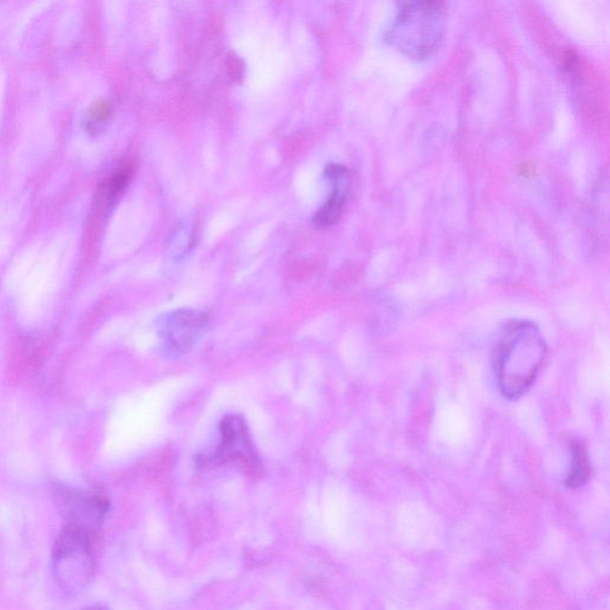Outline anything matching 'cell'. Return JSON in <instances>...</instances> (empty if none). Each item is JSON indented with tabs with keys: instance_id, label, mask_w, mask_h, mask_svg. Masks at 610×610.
Wrapping results in <instances>:
<instances>
[{
	"instance_id": "cell-1",
	"label": "cell",
	"mask_w": 610,
	"mask_h": 610,
	"mask_svg": "<svg viewBox=\"0 0 610 610\" xmlns=\"http://www.w3.org/2000/svg\"><path fill=\"white\" fill-rule=\"evenodd\" d=\"M546 353L542 334L531 321H510L497 334L492 365L497 383L507 398L518 399L531 388Z\"/></svg>"
},
{
	"instance_id": "cell-2",
	"label": "cell",
	"mask_w": 610,
	"mask_h": 610,
	"mask_svg": "<svg viewBox=\"0 0 610 610\" xmlns=\"http://www.w3.org/2000/svg\"><path fill=\"white\" fill-rule=\"evenodd\" d=\"M445 30L441 0H404L387 34V41L410 59L435 54Z\"/></svg>"
},
{
	"instance_id": "cell-3",
	"label": "cell",
	"mask_w": 610,
	"mask_h": 610,
	"mask_svg": "<svg viewBox=\"0 0 610 610\" xmlns=\"http://www.w3.org/2000/svg\"><path fill=\"white\" fill-rule=\"evenodd\" d=\"M92 531L70 523L59 536L53 551V571L60 588L68 593L83 590L93 571Z\"/></svg>"
},
{
	"instance_id": "cell-4",
	"label": "cell",
	"mask_w": 610,
	"mask_h": 610,
	"mask_svg": "<svg viewBox=\"0 0 610 610\" xmlns=\"http://www.w3.org/2000/svg\"><path fill=\"white\" fill-rule=\"evenodd\" d=\"M160 352L167 359H179L194 349L209 327L207 316L196 309H176L157 319Z\"/></svg>"
},
{
	"instance_id": "cell-5",
	"label": "cell",
	"mask_w": 610,
	"mask_h": 610,
	"mask_svg": "<svg viewBox=\"0 0 610 610\" xmlns=\"http://www.w3.org/2000/svg\"><path fill=\"white\" fill-rule=\"evenodd\" d=\"M221 441L216 451L206 460L214 464L240 461L255 472L261 468L246 424L240 416L232 415L221 424Z\"/></svg>"
},
{
	"instance_id": "cell-6",
	"label": "cell",
	"mask_w": 610,
	"mask_h": 610,
	"mask_svg": "<svg viewBox=\"0 0 610 610\" xmlns=\"http://www.w3.org/2000/svg\"><path fill=\"white\" fill-rule=\"evenodd\" d=\"M326 179L331 182L332 194L313 218L318 230L332 227L343 215L349 190V174L345 166L329 165L326 169Z\"/></svg>"
},
{
	"instance_id": "cell-7",
	"label": "cell",
	"mask_w": 610,
	"mask_h": 610,
	"mask_svg": "<svg viewBox=\"0 0 610 610\" xmlns=\"http://www.w3.org/2000/svg\"><path fill=\"white\" fill-rule=\"evenodd\" d=\"M195 223L191 218L183 220L167 241L166 258L173 265H179L194 247Z\"/></svg>"
},
{
	"instance_id": "cell-8",
	"label": "cell",
	"mask_w": 610,
	"mask_h": 610,
	"mask_svg": "<svg viewBox=\"0 0 610 610\" xmlns=\"http://www.w3.org/2000/svg\"><path fill=\"white\" fill-rule=\"evenodd\" d=\"M571 470L567 478L568 488H580L587 484L591 467L588 449L582 440L573 439L570 443Z\"/></svg>"
},
{
	"instance_id": "cell-9",
	"label": "cell",
	"mask_w": 610,
	"mask_h": 610,
	"mask_svg": "<svg viewBox=\"0 0 610 610\" xmlns=\"http://www.w3.org/2000/svg\"><path fill=\"white\" fill-rule=\"evenodd\" d=\"M112 108L106 101H101L93 104L84 119L85 131L90 135H98L103 131L106 122L111 116Z\"/></svg>"
},
{
	"instance_id": "cell-10",
	"label": "cell",
	"mask_w": 610,
	"mask_h": 610,
	"mask_svg": "<svg viewBox=\"0 0 610 610\" xmlns=\"http://www.w3.org/2000/svg\"><path fill=\"white\" fill-rule=\"evenodd\" d=\"M130 181V174L128 172H119L112 175V179L106 183L103 196L106 206H112L118 203L119 199L123 194V191Z\"/></svg>"
},
{
	"instance_id": "cell-11",
	"label": "cell",
	"mask_w": 610,
	"mask_h": 610,
	"mask_svg": "<svg viewBox=\"0 0 610 610\" xmlns=\"http://www.w3.org/2000/svg\"><path fill=\"white\" fill-rule=\"evenodd\" d=\"M228 73L234 82H240L244 74V63L237 57L231 55L227 61Z\"/></svg>"
}]
</instances>
